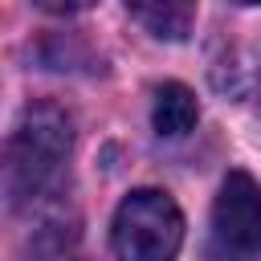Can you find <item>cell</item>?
Wrapping results in <instances>:
<instances>
[{
    "label": "cell",
    "instance_id": "1",
    "mask_svg": "<svg viewBox=\"0 0 261 261\" xmlns=\"http://www.w3.org/2000/svg\"><path fill=\"white\" fill-rule=\"evenodd\" d=\"M73 155V122L61 106L37 102L20 114L4 147V179L16 204H45L61 192Z\"/></svg>",
    "mask_w": 261,
    "mask_h": 261
},
{
    "label": "cell",
    "instance_id": "2",
    "mask_svg": "<svg viewBox=\"0 0 261 261\" xmlns=\"http://www.w3.org/2000/svg\"><path fill=\"white\" fill-rule=\"evenodd\" d=\"M184 245V212L159 188L130 192L110 224L114 261H175Z\"/></svg>",
    "mask_w": 261,
    "mask_h": 261
},
{
    "label": "cell",
    "instance_id": "3",
    "mask_svg": "<svg viewBox=\"0 0 261 261\" xmlns=\"http://www.w3.org/2000/svg\"><path fill=\"white\" fill-rule=\"evenodd\" d=\"M212 261H261V184L249 171H228L208 232Z\"/></svg>",
    "mask_w": 261,
    "mask_h": 261
},
{
    "label": "cell",
    "instance_id": "4",
    "mask_svg": "<svg viewBox=\"0 0 261 261\" xmlns=\"http://www.w3.org/2000/svg\"><path fill=\"white\" fill-rule=\"evenodd\" d=\"M126 12L155 41H188L196 24V0H126Z\"/></svg>",
    "mask_w": 261,
    "mask_h": 261
},
{
    "label": "cell",
    "instance_id": "5",
    "mask_svg": "<svg viewBox=\"0 0 261 261\" xmlns=\"http://www.w3.org/2000/svg\"><path fill=\"white\" fill-rule=\"evenodd\" d=\"M200 122V106L196 94L184 82H163L155 86V102H151V126L163 139H184L188 130H196Z\"/></svg>",
    "mask_w": 261,
    "mask_h": 261
},
{
    "label": "cell",
    "instance_id": "6",
    "mask_svg": "<svg viewBox=\"0 0 261 261\" xmlns=\"http://www.w3.org/2000/svg\"><path fill=\"white\" fill-rule=\"evenodd\" d=\"M45 12H53V16H69V12H82V8H90V4H98V0H37Z\"/></svg>",
    "mask_w": 261,
    "mask_h": 261
},
{
    "label": "cell",
    "instance_id": "7",
    "mask_svg": "<svg viewBox=\"0 0 261 261\" xmlns=\"http://www.w3.org/2000/svg\"><path fill=\"white\" fill-rule=\"evenodd\" d=\"M237 4H261V0H237Z\"/></svg>",
    "mask_w": 261,
    "mask_h": 261
}]
</instances>
